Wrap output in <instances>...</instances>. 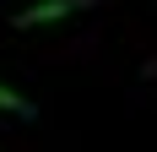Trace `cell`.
<instances>
[{
	"instance_id": "obj_1",
	"label": "cell",
	"mask_w": 157,
	"mask_h": 152,
	"mask_svg": "<svg viewBox=\"0 0 157 152\" xmlns=\"http://www.w3.org/2000/svg\"><path fill=\"white\" fill-rule=\"evenodd\" d=\"M103 0H33V6H22V11L11 16V27H49V22H65V16H81V11H98Z\"/></svg>"
},
{
	"instance_id": "obj_2",
	"label": "cell",
	"mask_w": 157,
	"mask_h": 152,
	"mask_svg": "<svg viewBox=\"0 0 157 152\" xmlns=\"http://www.w3.org/2000/svg\"><path fill=\"white\" fill-rule=\"evenodd\" d=\"M0 114H11V120H38V103H33L27 92H16L11 82H0Z\"/></svg>"
}]
</instances>
